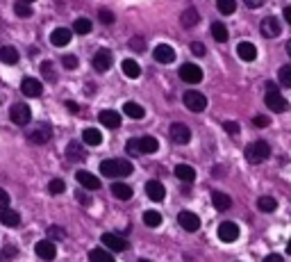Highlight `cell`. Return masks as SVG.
I'll list each match as a JSON object with an SVG mask.
<instances>
[{
  "instance_id": "obj_59",
  "label": "cell",
  "mask_w": 291,
  "mask_h": 262,
  "mask_svg": "<svg viewBox=\"0 0 291 262\" xmlns=\"http://www.w3.org/2000/svg\"><path fill=\"white\" fill-rule=\"evenodd\" d=\"M286 253L291 255V239H289V244H286Z\"/></svg>"
},
{
  "instance_id": "obj_19",
  "label": "cell",
  "mask_w": 291,
  "mask_h": 262,
  "mask_svg": "<svg viewBox=\"0 0 291 262\" xmlns=\"http://www.w3.org/2000/svg\"><path fill=\"white\" fill-rule=\"evenodd\" d=\"M75 180L82 185L84 189H100V180L95 178L93 173H89V171H77L75 173Z\"/></svg>"
},
{
  "instance_id": "obj_12",
  "label": "cell",
  "mask_w": 291,
  "mask_h": 262,
  "mask_svg": "<svg viewBox=\"0 0 291 262\" xmlns=\"http://www.w3.org/2000/svg\"><path fill=\"white\" fill-rule=\"evenodd\" d=\"M98 119H100V123H103L105 128H112V130L121 128V114H118L116 110H103L98 114Z\"/></svg>"
},
{
  "instance_id": "obj_6",
  "label": "cell",
  "mask_w": 291,
  "mask_h": 262,
  "mask_svg": "<svg viewBox=\"0 0 291 262\" xmlns=\"http://www.w3.org/2000/svg\"><path fill=\"white\" fill-rule=\"evenodd\" d=\"M218 239L225 244H232L239 239V226L232 224V221H223L221 226H218Z\"/></svg>"
},
{
  "instance_id": "obj_35",
  "label": "cell",
  "mask_w": 291,
  "mask_h": 262,
  "mask_svg": "<svg viewBox=\"0 0 291 262\" xmlns=\"http://www.w3.org/2000/svg\"><path fill=\"white\" fill-rule=\"evenodd\" d=\"M257 207L262 212H275V207H277V201L273 196H259V201H257Z\"/></svg>"
},
{
  "instance_id": "obj_4",
  "label": "cell",
  "mask_w": 291,
  "mask_h": 262,
  "mask_svg": "<svg viewBox=\"0 0 291 262\" xmlns=\"http://www.w3.org/2000/svg\"><path fill=\"white\" fill-rule=\"evenodd\" d=\"M9 119L16 125H27L32 119V112L25 103H16V105H12V110H9Z\"/></svg>"
},
{
  "instance_id": "obj_14",
  "label": "cell",
  "mask_w": 291,
  "mask_h": 262,
  "mask_svg": "<svg viewBox=\"0 0 291 262\" xmlns=\"http://www.w3.org/2000/svg\"><path fill=\"white\" fill-rule=\"evenodd\" d=\"M21 92L25 94L27 98H36V96H41L43 87H41V82H39V80H34V78H23V82H21Z\"/></svg>"
},
{
  "instance_id": "obj_10",
  "label": "cell",
  "mask_w": 291,
  "mask_h": 262,
  "mask_svg": "<svg viewBox=\"0 0 291 262\" xmlns=\"http://www.w3.org/2000/svg\"><path fill=\"white\" fill-rule=\"evenodd\" d=\"M168 137H171V142H175V144H186L191 139V130L186 128L184 123H171Z\"/></svg>"
},
{
  "instance_id": "obj_43",
  "label": "cell",
  "mask_w": 291,
  "mask_h": 262,
  "mask_svg": "<svg viewBox=\"0 0 291 262\" xmlns=\"http://www.w3.org/2000/svg\"><path fill=\"white\" fill-rule=\"evenodd\" d=\"M68 155L75 157V160H82V157H84V151H82V146L77 142H71L68 144Z\"/></svg>"
},
{
  "instance_id": "obj_18",
  "label": "cell",
  "mask_w": 291,
  "mask_h": 262,
  "mask_svg": "<svg viewBox=\"0 0 291 262\" xmlns=\"http://www.w3.org/2000/svg\"><path fill=\"white\" fill-rule=\"evenodd\" d=\"M50 137H53L50 125H39V128H34L30 135H27V139L34 144H45V142H50Z\"/></svg>"
},
{
  "instance_id": "obj_48",
  "label": "cell",
  "mask_w": 291,
  "mask_h": 262,
  "mask_svg": "<svg viewBox=\"0 0 291 262\" xmlns=\"http://www.w3.org/2000/svg\"><path fill=\"white\" fill-rule=\"evenodd\" d=\"M223 128H225V133H230V135H239V123H236V121H225Z\"/></svg>"
},
{
  "instance_id": "obj_45",
  "label": "cell",
  "mask_w": 291,
  "mask_h": 262,
  "mask_svg": "<svg viewBox=\"0 0 291 262\" xmlns=\"http://www.w3.org/2000/svg\"><path fill=\"white\" fill-rule=\"evenodd\" d=\"M125 151L130 153V155H139V139H127Z\"/></svg>"
},
{
  "instance_id": "obj_13",
  "label": "cell",
  "mask_w": 291,
  "mask_h": 262,
  "mask_svg": "<svg viewBox=\"0 0 291 262\" xmlns=\"http://www.w3.org/2000/svg\"><path fill=\"white\" fill-rule=\"evenodd\" d=\"M112 62H114L112 53H109L107 48H100V51L93 55V69L95 71H107L109 66H112Z\"/></svg>"
},
{
  "instance_id": "obj_51",
  "label": "cell",
  "mask_w": 291,
  "mask_h": 262,
  "mask_svg": "<svg viewBox=\"0 0 291 262\" xmlns=\"http://www.w3.org/2000/svg\"><path fill=\"white\" fill-rule=\"evenodd\" d=\"M191 53L198 55V57H203L205 55V46H203V43H198V41H193V43H191Z\"/></svg>"
},
{
  "instance_id": "obj_8",
  "label": "cell",
  "mask_w": 291,
  "mask_h": 262,
  "mask_svg": "<svg viewBox=\"0 0 291 262\" xmlns=\"http://www.w3.org/2000/svg\"><path fill=\"white\" fill-rule=\"evenodd\" d=\"M180 78L189 84H198L203 80V69L196 64H182L180 66Z\"/></svg>"
},
{
  "instance_id": "obj_55",
  "label": "cell",
  "mask_w": 291,
  "mask_h": 262,
  "mask_svg": "<svg viewBox=\"0 0 291 262\" xmlns=\"http://www.w3.org/2000/svg\"><path fill=\"white\" fill-rule=\"evenodd\" d=\"M66 107L73 112V114H77V112H80V107H77V103H73V101H66Z\"/></svg>"
},
{
  "instance_id": "obj_25",
  "label": "cell",
  "mask_w": 291,
  "mask_h": 262,
  "mask_svg": "<svg viewBox=\"0 0 291 262\" xmlns=\"http://www.w3.org/2000/svg\"><path fill=\"white\" fill-rule=\"evenodd\" d=\"M112 194L118 198V201H130L134 192H132V187H130V185H125V183H114L112 185Z\"/></svg>"
},
{
  "instance_id": "obj_26",
  "label": "cell",
  "mask_w": 291,
  "mask_h": 262,
  "mask_svg": "<svg viewBox=\"0 0 291 262\" xmlns=\"http://www.w3.org/2000/svg\"><path fill=\"white\" fill-rule=\"evenodd\" d=\"M175 176L182 183H193L196 180V169L191 164H177L175 166Z\"/></svg>"
},
{
  "instance_id": "obj_33",
  "label": "cell",
  "mask_w": 291,
  "mask_h": 262,
  "mask_svg": "<svg viewBox=\"0 0 291 262\" xmlns=\"http://www.w3.org/2000/svg\"><path fill=\"white\" fill-rule=\"evenodd\" d=\"M198 21H200V16L193 7L182 12V28H193V25H198Z\"/></svg>"
},
{
  "instance_id": "obj_56",
  "label": "cell",
  "mask_w": 291,
  "mask_h": 262,
  "mask_svg": "<svg viewBox=\"0 0 291 262\" xmlns=\"http://www.w3.org/2000/svg\"><path fill=\"white\" fill-rule=\"evenodd\" d=\"M284 19H286V23L291 25V5H286V7H284Z\"/></svg>"
},
{
  "instance_id": "obj_46",
  "label": "cell",
  "mask_w": 291,
  "mask_h": 262,
  "mask_svg": "<svg viewBox=\"0 0 291 262\" xmlns=\"http://www.w3.org/2000/svg\"><path fill=\"white\" fill-rule=\"evenodd\" d=\"M130 48H132V51H143V48H146V39L143 37H134V39H130Z\"/></svg>"
},
{
  "instance_id": "obj_49",
  "label": "cell",
  "mask_w": 291,
  "mask_h": 262,
  "mask_svg": "<svg viewBox=\"0 0 291 262\" xmlns=\"http://www.w3.org/2000/svg\"><path fill=\"white\" fill-rule=\"evenodd\" d=\"M253 123L257 125V128H266V125L271 123V119H268V116H264V114H259V116H255V119H253Z\"/></svg>"
},
{
  "instance_id": "obj_9",
  "label": "cell",
  "mask_w": 291,
  "mask_h": 262,
  "mask_svg": "<svg viewBox=\"0 0 291 262\" xmlns=\"http://www.w3.org/2000/svg\"><path fill=\"white\" fill-rule=\"evenodd\" d=\"M34 251H36V255H39L41 260H45V262H53L55 257H57V248H55V244L50 242V239H41V242H36Z\"/></svg>"
},
{
  "instance_id": "obj_28",
  "label": "cell",
  "mask_w": 291,
  "mask_h": 262,
  "mask_svg": "<svg viewBox=\"0 0 291 262\" xmlns=\"http://www.w3.org/2000/svg\"><path fill=\"white\" fill-rule=\"evenodd\" d=\"M123 112H125L130 119H136V121L146 116V110H143V107H141L139 103H132V101H127L125 105H123Z\"/></svg>"
},
{
  "instance_id": "obj_23",
  "label": "cell",
  "mask_w": 291,
  "mask_h": 262,
  "mask_svg": "<svg viewBox=\"0 0 291 262\" xmlns=\"http://www.w3.org/2000/svg\"><path fill=\"white\" fill-rule=\"evenodd\" d=\"M157 148H159V142L155 137H150V135H146V137L139 139V153L153 155V153H157Z\"/></svg>"
},
{
  "instance_id": "obj_60",
  "label": "cell",
  "mask_w": 291,
  "mask_h": 262,
  "mask_svg": "<svg viewBox=\"0 0 291 262\" xmlns=\"http://www.w3.org/2000/svg\"><path fill=\"white\" fill-rule=\"evenodd\" d=\"M139 262H148V260H139Z\"/></svg>"
},
{
  "instance_id": "obj_57",
  "label": "cell",
  "mask_w": 291,
  "mask_h": 262,
  "mask_svg": "<svg viewBox=\"0 0 291 262\" xmlns=\"http://www.w3.org/2000/svg\"><path fill=\"white\" fill-rule=\"evenodd\" d=\"M246 5H248V7H253V10H255V7H259V5H262V0H246Z\"/></svg>"
},
{
  "instance_id": "obj_2",
  "label": "cell",
  "mask_w": 291,
  "mask_h": 262,
  "mask_svg": "<svg viewBox=\"0 0 291 262\" xmlns=\"http://www.w3.org/2000/svg\"><path fill=\"white\" fill-rule=\"evenodd\" d=\"M266 105H268V110L277 112V114L289 110V103H286L284 98H282V94L277 92L275 82H266Z\"/></svg>"
},
{
  "instance_id": "obj_27",
  "label": "cell",
  "mask_w": 291,
  "mask_h": 262,
  "mask_svg": "<svg viewBox=\"0 0 291 262\" xmlns=\"http://www.w3.org/2000/svg\"><path fill=\"white\" fill-rule=\"evenodd\" d=\"M212 203H214V207H216L218 212H225L227 207L232 205V198L227 196V194H223V192H214L212 194Z\"/></svg>"
},
{
  "instance_id": "obj_17",
  "label": "cell",
  "mask_w": 291,
  "mask_h": 262,
  "mask_svg": "<svg viewBox=\"0 0 291 262\" xmlns=\"http://www.w3.org/2000/svg\"><path fill=\"white\" fill-rule=\"evenodd\" d=\"M155 60L159 64H171L175 60V51L171 46H166V43H159V46H155Z\"/></svg>"
},
{
  "instance_id": "obj_36",
  "label": "cell",
  "mask_w": 291,
  "mask_h": 262,
  "mask_svg": "<svg viewBox=\"0 0 291 262\" xmlns=\"http://www.w3.org/2000/svg\"><path fill=\"white\" fill-rule=\"evenodd\" d=\"M41 75H43L48 82H55V80H57V73H55L53 62H43V64H41Z\"/></svg>"
},
{
  "instance_id": "obj_30",
  "label": "cell",
  "mask_w": 291,
  "mask_h": 262,
  "mask_svg": "<svg viewBox=\"0 0 291 262\" xmlns=\"http://www.w3.org/2000/svg\"><path fill=\"white\" fill-rule=\"evenodd\" d=\"M121 69H123V73H125L130 80H136V78H139V75H141V66L136 64L134 60H123Z\"/></svg>"
},
{
  "instance_id": "obj_52",
  "label": "cell",
  "mask_w": 291,
  "mask_h": 262,
  "mask_svg": "<svg viewBox=\"0 0 291 262\" xmlns=\"http://www.w3.org/2000/svg\"><path fill=\"white\" fill-rule=\"evenodd\" d=\"M75 198H77V201H80V205H84V207H86V205H91V198L86 196V194L82 192V189H80V192L75 194Z\"/></svg>"
},
{
  "instance_id": "obj_1",
  "label": "cell",
  "mask_w": 291,
  "mask_h": 262,
  "mask_svg": "<svg viewBox=\"0 0 291 262\" xmlns=\"http://www.w3.org/2000/svg\"><path fill=\"white\" fill-rule=\"evenodd\" d=\"M134 166L130 164L127 160H105L100 162V173L105 178H125V176L132 173Z\"/></svg>"
},
{
  "instance_id": "obj_38",
  "label": "cell",
  "mask_w": 291,
  "mask_h": 262,
  "mask_svg": "<svg viewBox=\"0 0 291 262\" xmlns=\"http://www.w3.org/2000/svg\"><path fill=\"white\" fill-rule=\"evenodd\" d=\"M91 28H93V25H91V21H89V19H77V21H75V25H73V30H75L77 34H89V32H91Z\"/></svg>"
},
{
  "instance_id": "obj_47",
  "label": "cell",
  "mask_w": 291,
  "mask_h": 262,
  "mask_svg": "<svg viewBox=\"0 0 291 262\" xmlns=\"http://www.w3.org/2000/svg\"><path fill=\"white\" fill-rule=\"evenodd\" d=\"M77 64H80V62H77L75 55H66V57H64V69H77Z\"/></svg>"
},
{
  "instance_id": "obj_34",
  "label": "cell",
  "mask_w": 291,
  "mask_h": 262,
  "mask_svg": "<svg viewBox=\"0 0 291 262\" xmlns=\"http://www.w3.org/2000/svg\"><path fill=\"white\" fill-rule=\"evenodd\" d=\"M143 224L148 226V228H159V226H162V214L155 210L143 212Z\"/></svg>"
},
{
  "instance_id": "obj_58",
  "label": "cell",
  "mask_w": 291,
  "mask_h": 262,
  "mask_svg": "<svg viewBox=\"0 0 291 262\" xmlns=\"http://www.w3.org/2000/svg\"><path fill=\"white\" fill-rule=\"evenodd\" d=\"M286 53H289V57H291V39L286 41Z\"/></svg>"
},
{
  "instance_id": "obj_21",
  "label": "cell",
  "mask_w": 291,
  "mask_h": 262,
  "mask_svg": "<svg viewBox=\"0 0 291 262\" xmlns=\"http://www.w3.org/2000/svg\"><path fill=\"white\" fill-rule=\"evenodd\" d=\"M0 224L7 226V228H16V226H21V214H18L16 210H3L0 212Z\"/></svg>"
},
{
  "instance_id": "obj_37",
  "label": "cell",
  "mask_w": 291,
  "mask_h": 262,
  "mask_svg": "<svg viewBox=\"0 0 291 262\" xmlns=\"http://www.w3.org/2000/svg\"><path fill=\"white\" fill-rule=\"evenodd\" d=\"M14 12H16V16H21V19H27V16H32V7L27 5V3H23V0L14 3Z\"/></svg>"
},
{
  "instance_id": "obj_7",
  "label": "cell",
  "mask_w": 291,
  "mask_h": 262,
  "mask_svg": "<svg viewBox=\"0 0 291 262\" xmlns=\"http://www.w3.org/2000/svg\"><path fill=\"white\" fill-rule=\"evenodd\" d=\"M259 30H262V34L266 39H275V37H280L282 25H280V21H277L275 16H266V19L259 23Z\"/></svg>"
},
{
  "instance_id": "obj_24",
  "label": "cell",
  "mask_w": 291,
  "mask_h": 262,
  "mask_svg": "<svg viewBox=\"0 0 291 262\" xmlns=\"http://www.w3.org/2000/svg\"><path fill=\"white\" fill-rule=\"evenodd\" d=\"M18 60H21V55H18V51L14 46L0 48V62H3V64H18Z\"/></svg>"
},
{
  "instance_id": "obj_3",
  "label": "cell",
  "mask_w": 291,
  "mask_h": 262,
  "mask_svg": "<svg viewBox=\"0 0 291 262\" xmlns=\"http://www.w3.org/2000/svg\"><path fill=\"white\" fill-rule=\"evenodd\" d=\"M268 155H271V146H268L266 142H255V144H250V146H246V160H248L250 164H259V162H264Z\"/></svg>"
},
{
  "instance_id": "obj_11",
  "label": "cell",
  "mask_w": 291,
  "mask_h": 262,
  "mask_svg": "<svg viewBox=\"0 0 291 262\" xmlns=\"http://www.w3.org/2000/svg\"><path fill=\"white\" fill-rule=\"evenodd\" d=\"M177 221H180V226L184 230H189V233H196V230L200 228L198 214H193V212H189V210H182L180 214H177Z\"/></svg>"
},
{
  "instance_id": "obj_40",
  "label": "cell",
  "mask_w": 291,
  "mask_h": 262,
  "mask_svg": "<svg viewBox=\"0 0 291 262\" xmlns=\"http://www.w3.org/2000/svg\"><path fill=\"white\" fill-rule=\"evenodd\" d=\"M45 237H53V239H66V230L59 228V226H48V230H45Z\"/></svg>"
},
{
  "instance_id": "obj_53",
  "label": "cell",
  "mask_w": 291,
  "mask_h": 262,
  "mask_svg": "<svg viewBox=\"0 0 291 262\" xmlns=\"http://www.w3.org/2000/svg\"><path fill=\"white\" fill-rule=\"evenodd\" d=\"M3 253H5V257H7V260H12V257H16V246H9V244H7Z\"/></svg>"
},
{
  "instance_id": "obj_31",
  "label": "cell",
  "mask_w": 291,
  "mask_h": 262,
  "mask_svg": "<svg viewBox=\"0 0 291 262\" xmlns=\"http://www.w3.org/2000/svg\"><path fill=\"white\" fill-rule=\"evenodd\" d=\"M212 37L216 39L218 43H225L227 39H230V34H227V28L221 23V21H214V23H212Z\"/></svg>"
},
{
  "instance_id": "obj_5",
  "label": "cell",
  "mask_w": 291,
  "mask_h": 262,
  "mask_svg": "<svg viewBox=\"0 0 291 262\" xmlns=\"http://www.w3.org/2000/svg\"><path fill=\"white\" fill-rule=\"evenodd\" d=\"M182 101H184V105L189 107L191 112H203L205 107H207V98H205V94H200V92H186Z\"/></svg>"
},
{
  "instance_id": "obj_22",
  "label": "cell",
  "mask_w": 291,
  "mask_h": 262,
  "mask_svg": "<svg viewBox=\"0 0 291 262\" xmlns=\"http://www.w3.org/2000/svg\"><path fill=\"white\" fill-rule=\"evenodd\" d=\"M236 53H239V57L244 62H255V60H257V48H255L253 43H248V41H241L239 46H236Z\"/></svg>"
},
{
  "instance_id": "obj_16",
  "label": "cell",
  "mask_w": 291,
  "mask_h": 262,
  "mask_svg": "<svg viewBox=\"0 0 291 262\" xmlns=\"http://www.w3.org/2000/svg\"><path fill=\"white\" fill-rule=\"evenodd\" d=\"M71 30L68 28H57V30H53V34H50V43L53 46H57V48H62V46H68L71 43Z\"/></svg>"
},
{
  "instance_id": "obj_32",
  "label": "cell",
  "mask_w": 291,
  "mask_h": 262,
  "mask_svg": "<svg viewBox=\"0 0 291 262\" xmlns=\"http://www.w3.org/2000/svg\"><path fill=\"white\" fill-rule=\"evenodd\" d=\"M89 262H116V257L109 251H105V248H93L89 253Z\"/></svg>"
},
{
  "instance_id": "obj_29",
  "label": "cell",
  "mask_w": 291,
  "mask_h": 262,
  "mask_svg": "<svg viewBox=\"0 0 291 262\" xmlns=\"http://www.w3.org/2000/svg\"><path fill=\"white\" fill-rule=\"evenodd\" d=\"M82 139H84L86 146H100V144H103V135L95 128H86L84 133H82Z\"/></svg>"
},
{
  "instance_id": "obj_39",
  "label": "cell",
  "mask_w": 291,
  "mask_h": 262,
  "mask_svg": "<svg viewBox=\"0 0 291 262\" xmlns=\"http://www.w3.org/2000/svg\"><path fill=\"white\" fill-rule=\"evenodd\" d=\"M64 189H66V183H64L62 178H53V180L48 183V192L55 194V196H57V194H62Z\"/></svg>"
},
{
  "instance_id": "obj_42",
  "label": "cell",
  "mask_w": 291,
  "mask_h": 262,
  "mask_svg": "<svg viewBox=\"0 0 291 262\" xmlns=\"http://www.w3.org/2000/svg\"><path fill=\"white\" fill-rule=\"evenodd\" d=\"M218 12H221V14H232V12L236 10V3L234 0H218Z\"/></svg>"
},
{
  "instance_id": "obj_41",
  "label": "cell",
  "mask_w": 291,
  "mask_h": 262,
  "mask_svg": "<svg viewBox=\"0 0 291 262\" xmlns=\"http://www.w3.org/2000/svg\"><path fill=\"white\" fill-rule=\"evenodd\" d=\"M277 78H280V82L284 84V87H291V64L282 66V69L277 71Z\"/></svg>"
},
{
  "instance_id": "obj_50",
  "label": "cell",
  "mask_w": 291,
  "mask_h": 262,
  "mask_svg": "<svg viewBox=\"0 0 291 262\" xmlns=\"http://www.w3.org/2000/svg\"><path fill=\"white\" fill-rule=\"evenodd\" d=\"M9 207V194L0 187V210H7Z\"/></svg>"
},
{
  "instance_id": "obj_15",
  "label": "cell",
  "mask_w": 291,
  "mask_h": 262,
  "mask_svg": "<svg viewBox=\"0 0 291 262\" xmlns=\"http://www.w3.org/2000/svg\"><path fill=\"white\" fill-rule=\"evenodd\" d=\"M103 244L109 248V251H125L127 248V242L123 237H118V235H114V233H105L103 235Z\"/></svg>"
},
{
  "instance_id": "obj_54",
  "label": "cell",
  "mask_w": 291,
  "mask_h": 262,
  "mask_svg": "<svg viewBox=\"0 0 291 262\" xmlns=\"http://www.w3.org/2000/svg\"><path fill=\"white\" fill-rule=\"evenodd\" d=\"M264 262H282V255H277V253H271V255L264 257Z\"/></svg>"
},
{
  "instance_id": "obj_44",
  "label": "cell",
  "mask_w": 291,
  "mask_h": 262,
  "mask_svg": "<svg viewBox=\"0 0 291 262\" xmlns=\"http://www.w3.org/2000/svg\"><path fill=\"white\" fill-rule=\"evenodd\" d=\"M98 19L103 21L105 25H112L114 23V14L109 10H98Z\"/></svg>"
},
{
  "instance_id": "obj_20",
  "label": "cell",
  "mask_w": 291,
  "mask_h": 262,
  "mask_svg": "<svg viewBox=\"0 0 291 262\" xmlns=\"http://www.w3.org/2000/svg\"><path fill=\"white\" fill-rule=\"evenodd\" d=\"M146 194H148V198H153V201H164L166 189H164V185L157 183V180H148V183H146Z\"/></svg>"
}]
</instances>
